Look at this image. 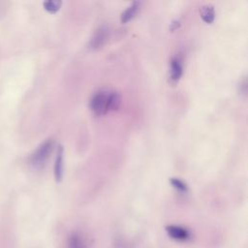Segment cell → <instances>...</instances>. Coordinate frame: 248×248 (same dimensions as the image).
Segmentation results:
<instances>
[{
	"instance_id": "cell-1",
	"label": "cell",
	"mask_w": 248,
	"mask_h": 248,
	"mask_svg": "<svg viewBox=\"0 0 248 248\" xmlns=\"http://www.w3.org/2000/svg\"><path fill=\"white\" fill-rule=\"evenodd\" d=\"M110 90L100 89L96 91L90 98L89 108L96 115H102L108 111V97Z\"/></svg>"
},
{
	"instance_id": "cell-2",
	"label": "cell",
	"mask_w": 248,
	"mask_h": 248,
	"mask_svg": "<svg viewBox=\"0 0 248 248\" xmlns=\"http://www.w3.org/2000/svg\"><path fill=\"white\" fill-rule=\"evenodd\" d=\"M53 147V141L46 140L41 143L30 157V165L34 169H40L48 158Z\"/></svg>"
},
{
	"instance_id": "cell-3",
	"label": "cell",
	"mask_w": 248,
	"mask_h": 248,
	"mask_svg": "<svg viewBox=\"0 0 248 248\" xmlns=\"http://www.w3.org/2000/svg\"><path fill=\"white\" fill-rule=\"evenodd\" d=\"M167 230V232L168 234L176 239V240H179V241H183V240H186L190 237V233L189 232L185 229V228H182L180 226H174V225H170V226H168L166 228Z\"/></svg>"
},
{
	"instance_id": "cell-4",
	"label": "cell",
	"mask_w": 248,
	"mask_h": 248,
	"mask_svg": "<svg viewBox=\"0 0 248 248\" xmlns=\"http://www.w3.org/2000/svg\"><path fill=\"white\" fill-rule=\"evenodd\" d=\"M54 176L57 181H60L63 176V147L61 145H58L56 158L54 162Z\"/></svg>"
},
{
	"instance_id": "cell-5",
	"label": "cell",
	"mask_w": 248,
	"mask_h": 248,
	"mask_svg": "<svg viewBox=\"0 0 248 248\" xmlns=\"http://www.w3.org/2000/svg\"><path fill=\"white\" fill-rule=\"evenodd\" d=\"M140 3L138 2V1H134L133 3H131L127 7V9L122 12V14L120 16L121 22L124 23V22H127L128 20H130L136 15V13L138 12V10L140 8Z\"/></svg>"
},
{
	"instance_id": "cell-6",
	"label": "cell",
	"mask_w": 248,
	"mask_h": 248,
	"mask_svg": "<svg viewBox=\"0 0 248 248\" xmlns=\"http://www.w3.org/2000/svg\"><path fill=\"white\" fill-rule=\"evenodd\" d=\"M170 66V78L174 81L178 80L182 75V66H181L180 60L176 57L171 58Z\"/></svg>"
},
{
	"instance_id": "cell-7",
	"label": "cell",
	"mask_w": 248,
	"mask_h": 248,
	"mask_svg": "<svg viewBox=\"0 0 248 248\" xmlns=\"http://www.w3.org/2000/svg\"><path fill=\"white\" fill-rule=\"evenodd\" d=\"M107 39V30L104 27H100L96 33L94 34L93 38L90 41V46L91 47H99L101 46L104 42Z\"/></svg>"
},
{
	"instance_id": "cell-8",
	"label": "cell",
	"mask_w": 248,
	"mask_h": 248,
	"mask_svg": "<svg viewBox=\"0 0 248 248\" xmlns=\"http://www.w3.org/2000/svg\"><path fill=\"white\" fill-rule=\"evenodd\" d=\"M200 12H201V16L202 18L207 22V23H210L213 21L214 19V16H215V14H214V8L212 5H203L201 7L200 9Z\"/></svg>"
},
{
	"instance_id": "cell-9",
	"label": "cell",
	"mask_w": 248,
	"mask_h": 248,
	"mask_svg": "<svg viewBox=\"0 0 248 248\" xmlns=\"http://www.w3.org/2000/svg\"><path fill=\"white\" fill-rule=\"evenodd\" d=\"M121 103V95L117 91L110 90L109 97H108V111L109 110H115L119 108Z\"/></svg>"
},
{
	"instance_id": "cell-10",
	"label": "cell",
	"mask_w": 248,
	"mask_h": 248,
	"mask_svg": "<svg viewBox=\"0 0 248 248\" xmlns=\"http://www.w3.org/2000/svg\"><path fill=\"white\" fill-rule=\"evenodd\" d=\"M67 248H86V245L82 237L78 233H75L69 237Z\"/></svg>"
},
{
	"instance_id": "cell-11",
	"label": "cell",
	"mask_w": 248,
	"mask_h": 248,
	"mask_svg": "<svg viewBox=\"0 0 248 248\" xmlns=\"http://www.w3.org/2000/svg\"><path fill=\"white\" fill-rule=\"evenodd\" d=\"M61 4H62V2L59 0H48V1H45L43 3L45 9L50 13H54V12L58 11Z\"/></svg>"
},
{
	"instance_id": "cell-12",
	"label": "cell",
	"mask_w": 248,
	"mask_h": 248,
	"mask_svg": "<svg viewBox=\"0 0 248 248\" xmlns=\"http://www.w3.org/2000/svg\"><path fill=\"white\" fill-rule=\"evenodd\" d=\"M170 182L179 192H186L187 191V185L182 180H180L176 177H171V178H170Z\"/></svg>"
},
{
	"instance_id": "cell-13",
	"label": "cell",
	"mask_w": 248,
	"mask_h": 248,
	"mask_svg": "<svg viewBox=\"0 0 248 248\" xmlns=\"http://www.w3.org/2000/svg\"><path fill=\"white\" fill-rule=\"evenodd\" d=\"M170 30H174L176 29L177 27H179V22L178 21H173L172 23H170Z\"/></svg>"
}]
</instances>
